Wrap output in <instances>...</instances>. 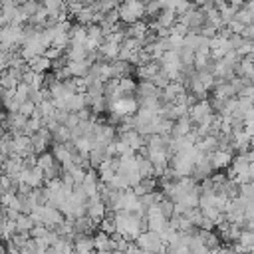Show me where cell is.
<instances>
[{
  "mask_svg": "<svg viewBox=\"0 0 254 254\" xmlns=\"http://www.w3.org/2000/svg\"><path fill=\"white\" fill-rule=\"evenodd\" d=\"M244 40H250V42H254V24H248V26H244V30H242V34H240Z\"/></svg>",
  "mask_w": 254,
  "mask_h": 254,
  "instance_id": "obj_9",
  "label": "cell"
},
{
  "mask_svg": "<svg viewBox=\"0 0 254 254\" xmlns=\"http://www.w3.org/2000/svg\"><path fill=\"white\" fill-rule=\"evenodd\" d=\"M226 28H228V32H230V34H238V36H240V34H242V30H244V26H242L238 20H232L230 24H226Z\"/></svg>",
  "mask_w": 254,
  "mask_h": 254,
  "instance_id": "obj_8",
  "label": "cell"
},
{
  "mask_svg": "<svg viewBox=\"0 0 254 254\" xmlns=\"http://www.w3.org/2000/svg\"><path fill=\"white\" fill-rule=\"evenodd\" d=\"M159 93H161V89H159L155 84L147 82V80H143L141 84H137V91H135V95H139V99H137V101H141V99H149V97H159Z\"/></svg>",
  "mask_w": 254,
  "mask_h": 254,
  "instance_id": "obj_4",
  "label": "cell"
},
{
  "mask_svg": "<svg viewBox=\"0 0 254 254\" xmlns=\"http://www.w3.org/2000/svg\"><path fill=\"white\" fill-rule=\"evenodd\" d=\"M108 110L123 119V117H129V115H135L137 113L139 101L135 97H117V99H113L112 104L108 106Z\"/></svg>",
  "mask_w": 254,
  "mask_h": 254,
  "instance_id": "obj_2",
  "label": "cell"
},
{
  "mask_svg": "<svg viewBox=\"0 0 254 254\" xmlns=\"http://www.w3.org/2000/svg\"><path fill=\"white\" fill-rule=\"evenodd\" d=\"M4 93H6V89H4L2 85H0V104H2V97H4Z\"/></svg>",
  "mask_w": 254,
  "mask_h": 254,
  "instance_id": "obj_13",
  "label": "cell"
},
{
  "mask_svg": "<svg viewBox=\"0 0 254 254\" xmlns=\"http://www.w3.org/2000/svg\"><path fill=\"white\" fill-rule=\"evenodd\" d=\"M232 163V153L230 151H213L211 153V167L213 171H223V169H228Z\"/></svg>",
  "mask_w": 254,
  "mask_h": 254,
  "instance_id": "obj_3",
  "label": "cell"
},
{
  "mask_svg": "<svg viewBox=\"0 0 254 254\" xmlns=\"http://www.w3.org/2000/svg\"><path fill=\"white\" fill-rule=\"evenodd\" d=\"M28 68H30L34 74L44 76L46 72L52 70V60H48L46 56H38V58H34V60H30V62H28Z\"/></svg>",
  "mask_w": 254,
  "mask_h": 254,
  "instance_id": "obj_5",
  "label": "cell"
},
{
  "mask_svg": "<svg viewBox=\"0 0 254 254\" xmlns=\"http://www.w3.org/2000/svg\"><path fill=\"white\" fill-rule=\"evenodd\" d=\"M234 20H238L242 26H248V24H254V12L246 10V8H238L236 10V16Z\"/></svg>",
  "mask_w": 254,
  "mask_h": 254,
  "instance_id": "obj_7",
  "label": "cell"
},
{
  "mask_svg": "<svg viewBox=\"0 0 254 254\" xmlns=\"http://www.w3.org/2000/svg\"><path fill=\"white\" fill-rule=\"evenodd\" d=\"M242 8H246V10L254 12V0H244V6H242Z\"/></svg>",
  "mask_w": 254,
  "mask_h": 254,
  "instance_id": "obj_12",
  "label": "cell"
},
{
  "mask_svg": "<svg viewBox=\"0 0 254 254\" xmlns=\"http://www.w3.org/2000/svg\"><path fill=\"white\" fill-rule=\"evenodd\" d=\"M228 254H244V252H240V250H236V248H232V250L228 248Z\"/></svg>",
  "mask_w": 254,
  "mask_h": 254,
  "instance_id": "obj_14",
  "label": "cell"
},
{
  "mask_svg": "<svg viewBox=\"0 0 254 254\" xmlns=\"http://www.w3.org/2000/svg\"><path fill=\"white\" fill-rule=\"evenodd\" d=\"M209 2H211V0H191V4H193L195 8H202V6L209 4Z\"/></svg>",
  "mask_w": 254,
  "mask_h": 254,
  "instance_id": "obj_10",
  "label": "cell"
},
{
  "mask_svg": "<svg viewBox=\"0 0 254 254\" xmlns=\"http://www.w3.org/2000/svg\"><path fill=\"white\" fill-rule=\"evenodd\" d=\"M117 12H119V20L125 26H131L139 20H145V4L141 0H137V2H121L117 6Z\"/></svg>",
  "mask_w": 254,
  "mask_h": 254,
  "instance_id": "obj_1",
  "label": "cell"
},
{
  "mask_svg": "<svg viewBox=\"0 0 254 254\" xmlns=\"http://www.w3.org/2000/svg\"><path fill=\"white\" fill-rule=\"evenodd\" d=\"M66 66H68L72 78H85V76L89 74V70H91V64H89L87 60H82V62H68Z\"/></svg>",
  "mask_w": 254,
  "mask_h": 254,
  "instance_id": "obj_6",
  "label": "cell"
},
{
  "mask_svg": "<svg viewBox=\"0 0 254 254\" xmlns=\"http://www.w3.org/2000/svg\"><path fill=\"white\" fill-rule=\"evenodd\" d=\"M228 4H230L232 8H236V10H238V8H242V6H244V0H228Z\"/></svg>",
  "mask_w": 254,
  "mask_h": 254,
  "instance_id": "obj_11",
  "label": "cell"
}]
</instances>
